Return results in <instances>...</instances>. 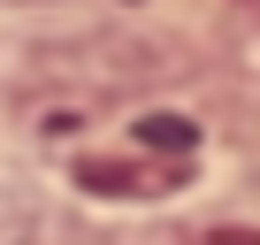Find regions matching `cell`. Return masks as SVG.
I'll list each match as a JSON object with an SVG mask.
<instances>
[{"mask_svg":"<svg viewBox=\"0 0 260 245\" xmlns=\"http://www.w3.org/2000/svg\"><path fill=\"white\" fill-rule=\"evenodd\" d=\"M138 138H146V146H169V154H191V122H176V115L161 122V115H153V122H138Z\"/></svg>","mask_w":260,"mask_h":245,"instance_id":"6da1fadb","label":"cell"}]
</instances>
